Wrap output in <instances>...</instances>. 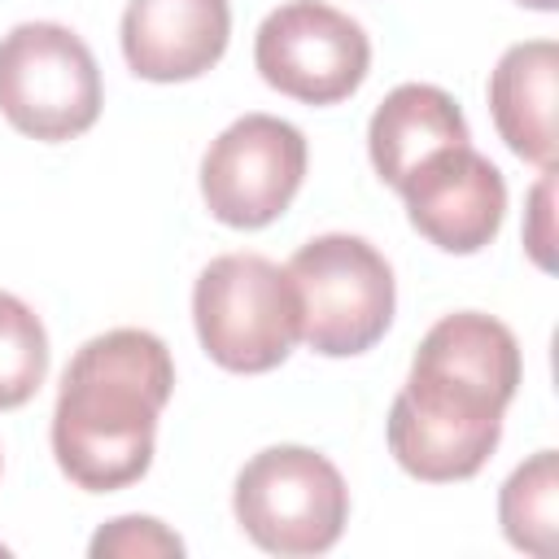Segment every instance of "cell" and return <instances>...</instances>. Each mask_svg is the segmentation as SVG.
<instances>
[{"label": "cell", "mask_w": 559, "mask_h": 559, "mask_svg": "<svg viewBox=\"0 0 559 559\" xmlns=\"http://www.w3.org/2000/svg\"><path fill=\"white\" fill-rule=\"evenodd\" d=\"M231 511L258 550L301 559L341 542L349 489L328 454L310 445H266L240 467Z\"/></svg>", "instance_id": "4"}, {"label": "cell", "mask_w": 559, "mask_h": 559, "mask_svg": "<svg viewBox=\"0 0 559 559\" xmlns=\"http://www.w3.org/2000/svg\"><path fill=\"white\" fill-rule=\"evenodd\" d=\"M515 4H524V9H537V13H555V9H559V0H515Z\"/></svg>", "instance_id": "17"}, {"label": "cell", "mask_w": 559, "mask_h": 559, "mask_svg": "<svg viewBox=\"0 0 559 559\" xmlns=\"http://www.w3.org/2000/svg\"><path fill=\"white\" fill-rule=\"evenodd\" d=\"M92 559H179L183 542L153 515H118L105 528H96V537L87 542Z\"/></svg>", "instance_id": "15"}, {"label": "cell", "mask_w": 559, "mask_h": 559, "mask_svg": "<svg viewBox=\"0 0 559 559\" xmlns=\"http://www.w3.org/2000/svg\"><path fill=\"white\" fill-rule=\"evenodd\" d=\"M201 349L236 376L275 371L301 341V306L284 266L262 253L214 258L192 288Z\"/></svg>", "instance_id": "3"}, {"label": "cell", "mask_w": 559, "mask_h": 559, "mask_svg": "<svg viewBox=\"0 0 559 559\" xmlns=\"http://www.w3.org/2000/svg\"><path fill=\"white\" fill-rule=\"evenodd\" d=\"M253 66L280 96L301 105H341L371 70V39L349 13L323 0H288L262 17L253 35Z\"/></svg>", "instance_id": "7"}, {"label": "cell", "mask_w": 559, "mask_h": 559, "mask_svg": "<svg viewBox=\"0 0 559 559\" xmlns=\"http://www.w3.org/2000/svg\"><path fill=\"white\" fill-rule=\"evenodd\" d=\"M175 393L162 336L114 328L74 349L52 406V454L70 485L114 493L135 485L157 445V419Z\"/></svg>", "instance_id": "2"}, {"label": "cell", "mask_w": 559, "mask_h": 559, "mask_svg": "<svg viewBox=\"0 0 559 559\" xmlns=\"http://www.w3.org/2000/svg\"><path fill=\"white\" fill-rule=\"evenodd\" d=\"M550 197H555V166L542 170V183L528 197V231H524V245H528V253H533V262L542 271L555 266V258H550V245H555V231H550Z\"/></svg>", "instance_id": "16"}, {"label": "cell", "mask_w": 559, "mask_h": 559, "mask_svg": "<svg viewBox=\"0 0 559 559\" xmlns=\"http://www.w3.org/2000/svg\"><path fill=\"white\" fill-rule=\"evenodd\" d=\"M397 192L411 227L441 253H480L507 214V179L472 144L432 153Z\"/></svg>", "instance_id": "9"}, {"label": "cell", "mask_w": 559, "mask_h": 559, "mask_svg": "<svg viewBox=\"0 0 559 559\" xmlns=\"http://www.w3.org/2000/svg\"><path fill=\"white\" fill-rule=\"evenodd\" d=\"M555 87H559V48L555 39L511 44L489 74V114L502 144L550 170L555 166Z\"/></svg>", "instance_id": "11"}, {"label": "cell", "mask_w": 559, "mask_h": 559, "mask_svg": "<svg viewBox=\"0 0 559 559\" xmlns=\"http://www.w3.org/2000/svg\"><path fill=\"white\" fill-rule=\"evenodd\" d=\"M520 371V341L502 319L480 310L437 319L389 406L384 432L397 467L428 485L476 476L498 450Z\"/></svg>", "instance_id": "1"}, {"label": "cell", "mask_w": 559, "mask_h": 559, "mask_svg": "<svg viewBox=\"0 0 559 559\" xmlns=\"http://www.w3.org/2000/svg\"><path fill=\"white\" fill-rule=\"evenodd\" d=\"M467 118L459 100L437 83H402L393 87L371 122H367V153L376 175L389 188H402L432 153L467 144Z\"/></svg>", "instance_id": "12"}, {"label": "cell", "mask_w": 559, "mask_h": 559, "mask_svg": "<svg viewBox=\"0 0 559 559\" xmlns=\"http://www.w3.org/2000/svg\"><path fill=\"white\" fill-rule=\"evenodd\" d=\"M100 66L61 22H17L0 39V114L13 131L61 144L100 118Z\"/></svg>", "instance_id": "6"}, {"label": "cell", "mask_w": 559, "mask_h": 559, "mask_svg": "<svg viewBox=\"0 0 559 559\" xmlns=\"http://www.w3.org/2000/svg\"><path fill=\"white\" fill-rule=\"evenodd\" d=\"M306 135L275 114H245L201 157L205 210L240 231L275 223L306 179Z\"/></svg>", "instance_id": "8"}, {"label": "cell", "mask_w": 559, "mask_h": 559, "mask_svg": "<svg viewBox=\"0 0 559 559\" xmlns=\"http://www.w3.org/2000/svg\"><path fill=\"white\" fill-rule=\"evenodd\" d=\"M301 306V341L323 358L367 354L393 323L397 288L384 253L349 231H323L288 258Z\"/></svg>", "instance_id": "5"}, {"label": "cell", "mask_w": 559, "mask_h": 559, "mask_svg": "<svg viewBox=\"0 0 559 559\" xmlns=\"http://www.w3.org/2000/svg\"><path fill=\"white\" fill-rule=\"evenodd\" d=\"M231 39L227 0H127L122 57L148 83H188L223 61Z\"/></svg>", "instance_id": "10"}, {"label": "cell", "mask_w": 559, "mask_h": 559, "mask_svg": "<svg viewBox=\"0 0 559 559\" xmlns=\"http://www.w3.org/2000/svg\"><path fill=\"white\" fill-rule=\"evenodd\" d=\"M48 376V332L39 314L13 297L0 293V411L26 406Z\"/></svg>", "instance_id": "14"}, {"label": "cell", "mask_w": 559, "mask_h": 559, "mask_svg": "<svg viewBox=\"0 0 559 559\" xmlns=\"http://www.w3.org/2000/svg\"><path fill=\"white\" fill-rule=\"evenodd\" d=\"M498 524L507 542L524 555L546 559L555 550V524H559V459L555 450H537L528 463H520L502 493H498Z\"/></svg>", "instance_id": "13"}, {"label": "cell", "mask_w": 559, "mask_h": 559, "mask_svg": "<svg viewBox=\"0 0 559 559\" xmlns=\"http://www.w3.org/2000/svg\"><path fill=\"white\" fill-rule=\"evenodd\" d=\"M0 555H9V550H4V546H0Z\"/></svg>", "instance_id": "18"}]
</instances>
